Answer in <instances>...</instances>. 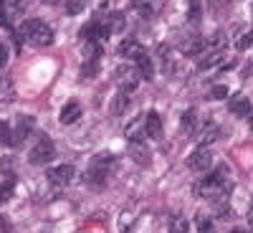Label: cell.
<instances>
[{
  "label": "cell",
  "instance_id": "cell-1",
  "mask_svg": "<svg viewBox=\"0 0 253 233\" xmlns=\"http://www.w3.org/2000/svg\"><path fill=\"white\" fill-rule=\"evenodd\" d=\"M228 187H230V183H228V170H225V167H220L215 175H208L203 183H198L195 193H198L200 198H208V200H220V198L228 193Z\"/></svg>",
  "mask_w": 253,
  "mask_h": 233
},
{
  "label": "cell",
  "instance_id": "cell-2",
  "mask_svg": "<svg viewBox=\"0 0 253 233\" xmlns=\"http://www.w3.org/2000/svg\"><path fill=\"white\" fill-rule=\"evenodd\" d=\"M23 36L28 44L33 46H51L53 44V31L38 18H31V20H23Z\"/></svg>",
  "mask_w": 253,
  "mask_h": 233
},
{
  "label": "cell",
  "instance_id": "cell-3",
  "mask_svg": "<svg viewBox=\"0 0 253 233\" xmlns=\"http://www.w3.org/2000/svg\"><path fill=\"white\" fill-rule=\"evenodd\" d=\"M114 81H117V87L122 92L129 94V92H134L142 84V74H139L137 66H132V63H122V66L114 69Z\"/></svg>",
  "mask_w": 253,
  "mask_h": 233
},
{
  "label": "cell",
  "instance_id": "cell-4",
  "mask_svg": "<svg viewBox=\"0 0 253 233\" xmlns=\"http://www.w3.org/2000/svg\"><path fill=\"white\" fill-rule=\"evenodd\" d=\"M112 162L114 157L112 155H96L89 165V173H86V180L94 183V185H101V183H107V173L112 170Z\"/></svg>",
  "mask_w": 253,
  "mask_h": 233
},
{
  "label": "cell",
  "instance_id": "cell-5",
  "mask_svg": "<svg viewBox=\"0 0 253 233\" xmlns=\"http://www.w3.org/2000/svg\"><path fill=\"white\" fill-rule=\"evenodd\" d=\"M53 155H56L53 142H51L48 137H41V140L33 144V150L28 152V162H31V165H46V162L53 160Z\"/></svg>",
  "mask_w": 253,
  "mask_h": 233
},
{
  "label": "cell",
  "instance_id": "cell-6",
  "mask_svg": "<svg viewBox=\"0 0 253 233\" xmlns=\"http://www.w3.org/2000/svg\"><path fill=\"white\" fill-rule=\"evenodd\" d=\"M187 165H190V170L193 173H203V170H208L210 165H213V155H210V150L208 147H198V150L190 155V160H187Z\"/></svg>",
  "mask_w": 253,
  "mask_h": 233
},
{
  "label": "cell",
  "instance_id": "cell-7",
  "mask_svg": "<svg viewBox=\"0 0 253 233\" xmlns=\"http://www.w3.org/2000/svg\"><path fill=\"white\" fill-rule=\"evenodd\" d=\"M129 157H132L137 165H142V167L152 162L150 147H147V142H142V140H129Z\"/></svg>",
  "mask_w": 253,
  "mask_h": 233
},
{
  "label": "cell",
  "instance_id": "cell-8",
  "mask_svg": "<svg viewBox=\"0 0 253 233\" xmlns=\"http://www.w3.org/2000/svg\"><path fill=\"white\" fill-rule=\"evenodd\" d=\"M33 124H36L33 117H18V122H15V132H13V137H10V144L18 147L20 142H26V137L33 132Z\"/></svg>",
  "mask_w": 253,
  "mask_h": 233
},
{
  "label": "cell",
  "instance_id": "cell-9",
  "mask_svg": "<svg viewBox=\"0 0 253 233\" xmlns=\"http://www.w3.org/2000/svg\"><path fill=\"white\" fill-rule=\"evenodd\" d=\"M46 175H48V180L53 185H69L74 180L76 170H74V165H58V167H51Z\"/></svg>",
  "mask_w": 253,
  "mask_h": 233
},
{
  "label": "cell",
  "instance_id": "cell-10",
  "mask_svg": "<svg viewBox=\"0 0 253 233\" xmlns=\"http://www.w3.org/2000/svg\"><path fill=\"white\" fill-rule=\"evenodd\" d=\"M119 53H122L126 61H137V58H142V56H144V48H142L139 41H134V38H126V41H122Z\"/></svg>",
  "mask_w": 253,
  "mask_h": 233
},
{
  "label": "cell",
  "instance_id": "cell-11",
  "mask_svg": "<svg viewBox=\"0 0 253 233\" xmlns=\"http://www.w3.org/2000/svg\"><path fill=\"white\" fill-rule=\"evenodd\" d=\"M58 119H61V124H76L81 119V104L74 101V99L66 101V107L61 109V117Z\"/></svg>",
  "mask_w": 253,
  "mask_h": 233
},
{
  "label": "cell",
  "instance_id": "cell-12",
  "mask_svg": "<svg viewBox=\"0 0 253 233\" xmlns=\"http://www.w3.org/2000/svg\"><path fill=\"white\" fill-rule=\"evenodd\" d=\"M144 135L147 137H160L162 135V122H160V114L157 112L144 114Z\"/></svg>",
  "mask_w": 253,
  "mask_h": 233
},
{
  "label": "cell",
  "instance_id": "cell-13",
  "mask_svg": "<svg viewBox=\"0 0 253 233\" xmlns=\"http://www.w3.org/2000/svg\"><path fill=\"white\" fill-rule=\"evenodd\" d=\"M129 107H132V99H129V94H126V92H119L112 99V114H117V117L126 114V109H129Z\"/></svg>",
  "mask_w": 253,
  "mask_h": 233
},
{
  "label": "cell",
  "instance_id": "cell-14",
  "mask_svg": "<svg viewBox=\"0 0 253 233\" xmlns=\"http://www.w3.org/2000/svg\"><path fill=\"white\" fill-rule=\"evenodd\" d=\"M124 135H126V140H142V137H147L144 135V117L132 119L129 124L124 127Z\"/></svg>",
  "mask_w": 253,
  "mask_h": 233
},
{
  "label": "cell",
  "instance_id": "cell-15",
  "mask_svg": "<svg viewBox=\"0 0 253 233\" xmlns=\"http://www.w3.org/2000/svg\"><path fill=\"white\" fill-rule=\"evenodd\" d=\"M200 51H205V41H203V38H198V36L185 38V44H182V53L195 56V53H200Z\"/></svg>",
  "mask_w": 253,
  "mask_h": 233
},
{
  "label": "cell",
  "instance_id": "cell-16",
  "mask_svg": "<svg viewBox=\"0 0 253 233\" xmlns=\"http://www.w3.org/2000/svg\"><path fill=\"white\" fill-rule=\"evenodd\" d=\"M134 8H137L142 15H152L155 10L162 8V0H134Z\"/></svg>",
  "mask_w": 253,
  "mask_h": 233
},
{
  "label": "cell",
  "instance_id": "cell-17",
  "mask_svg": "<svg viewBox=\"0 0 253 233\" xmlns=\"http://www.w3.org/2000/svg\"><path fill=\"white\" fill-rule=\"evenodd\" d=\"M225 44H228V41H225V33H220V31H218V33H213V36H210V38L205 41V48H208L210 53H218Z\"/></svg>",
  "mask_w": 253,
  "mask_h": 233
},
{
  "label": "cell",
  "instance_id": "cell-18",
  "mask_svg": "<svg viewBox=\"0 0 253 233\" xmlns=\"http://www.w3.org/2000/svg\"><path fill=\"white\" fill-rule=\"evenodd\" d=\"M180 122H182V130H185L187 135H193V132L198 130V112H195V109H187Z\"/></svg>",
  "mask_w": 253,
  "mask_h": 233
},
{
  "label": "cell",
  "instance_id": "cell-19",
  "mask_svg": "<svg viewBox=\"0 0 253 233\" xmlns=\"http://www.w3.org/2000/svg\"><path fill=\"white\" fill-rule=\"evenodd\" d=\"M15 99V87H13V81L5 79V76H0V101H13Z\"/></svg>",
  "mask_w": 253,
  "mask_h": 233
},
{
  "label": "cell",
  "instance_id": "cell-20",
  "mask_svg": "<svg viewBox=\"0 0 253 233\" xmlns=\"http://www.w3.org/2000/svg\"><path fill=\"white\" fill-rule=\"evenodd\" d=\"M248 109H251V101H248L246 96H238V99L230 101V112H233L236 117H243V119H246Z\"/></svg>",
  "mask_w": 253,
  "mask_h": 233
},
{
  "label": "cell",
  "instance_id": "cell-21",
  "mask_svg": "<svg viewBox=\"0 0 253 233\" xmlns=\"http://www.w3.org/2000/svg\"><path fill=\"white\" fill-rule=\"evenodd\" d=\"M225 58H223V53L218 51V53H210V56H205L203 61H200V69L203 71H210V69H220V63H223Z\"/></svg>",
  "mask_w": 253,
  "mask_h": 233
},
{
  "label": "cell",
  "instance_id": "cell-22",
  "mask_svg": "<svg viewBox=\"0 0 253 233\" xmlns=\"http://www.w3.org/2000/svg\"><path fill=\"white\" fill-rule=\"evenodd\" d=\"M195 226H198V233H215V226L205 213H198L195 216Z\"/></svg>",
  "mask_w": 253,
  "mask_h": 233
},
{
  "label": "cell",
  "instance_id": "cell-23",
  "mask_svg": "<svg viewBox=\"0 0 253 233\" xmlns=\"http://www.w3.org/2000/svg\"><path fill=\"white\" fill-rule=\"evenodd\" d=\"M187 20L190 23H198L200 15H203V8H200V0H187Z\"/></svg>",
  "mask_w": 253,
  "mask_h": 233
},
{
  "label": "cell",
  "instance_id": "cell-24",
  "mask_svg": "<svg viewBox=\"0 0 253 233\" xmlns=\"http://www.w3.org/2000/svg\"><path fill=\"white\" fill-rule=\"evenodd\" d=\"M253 46V31H243V33H238V38H236V48L238 51H248Z\"/></svg>",
  "mask_w": 253,
  "mask_h": 233
},
{
  "label": "cell",
  "instance_id": "cell-25",
  "mask_svg": "<svg viewBox=\"0 0 253 233\" xmlns=\"http://www.w3.org/2000/svg\"><path fill=\"white\" fill-rule=\"evenodd\" d=\"M218 135H220L218 127H208V130L200 135V144H203V147H210V144H213V142L218 140Z\"/></svg>",
  "mask_w": 253,
  "mask_h": 233
},
{
  "label": "cell",
  "instance_id": "cell-26",
  "mask_svg": "<svg viewBox=\"0 0 253 233\" xmlns=\"http://www.w3.org/2000/svg\"><path fill=\"white\" fill-rule=\"evenodd\" d=\"M137 69H139V74H142V76H147V79H152V74H155L152 61L147 58V53H144L142 58H137Z\"/></svg>",
  "mask_w": 253,
  "mask_h": 233
},
{
  "label": "cell",
  "instance_id": "cell-27",
  "mask_svg": "<svg viewBox=\"0 0 253 233\" xmlns=\"http://www.w3.org/2000/svg\"><path fill=\"white\" fill-rule=\"evenodd\" d=\"M63 5H66L69 15H79L84 8H86V0H63Z\"/></svg>",
  "mask_w": 253,
  "mask_h": 233
},
{
  "label": "cell",
  "instance_id": "cell-28",
  "mask_svg": "<svg viewBox=\"0 0 253 233\" xmlns=\"http://www.w3.org/2000/svg\"><path fill=\"white\" fill-rule=\"evenodd\" d=\"M13 190H15V185H13V180H10V178H8L5 183H0V203L10 200V198H13Z\"/></svg>",
  "mask_w": 253,
  "mask_h": 233
},
{
  "label": "cell",
  "instance_id": "cell-29",
  "mask_svg": "<svg viewBox=\"0 0 253 233\" xmlns=\"http://www.w3.org/2000/svg\"><path fill=\"white\" fill-rule=\"evenodd\" d=\"M104 26L109 28V33H114V31H122V28H124V15H122V13H114V15L107 20V23H104Z\"/></svg>",
  "mask_w": 253,
  "mask_h": 233
},
{
  "label": "cell",
  "instance_id": "cell-30",
  "mask_svg": "<svg viewBox=\"0 0 253 233\" xmlns=\"http://www.w3.org/2000/svg\"><path fill=\"white\" fill-rule=\"evenodd\" d=\"M13 162H15L13 157H3V160H0V173L8 175V178H13V175H15V165H13Z\"/></svg>",
  "mask_w": 253,
  "mask_h": 233
},
{
  "label": "cell",
  "instance_id": "cell-31",
  "mask_svg": "<svg viewBox=\"0 0 253 233\" xmlns=\"http://www.w3.org/2000/svg\"><path fill=\"white\" fill-rule=\"evenodd\" d=\"M187 218H182V216H177L172 223H170V233H187Z\"/></svg>",
  "mask_w": 253,
  "mask_h": 233
},
{
  "label": "cell",
  "instance_id": "cell-32",
  "mask_svg": "<svg viewBox=\"0 0 253 233\" xmlns=\"http://www.w3.org/2000/svg\"><path fill=\"white\" fill-rule=\"evenodd\" d=\"M10 137H13L10 127L5 122H0V144H10Z\"/></svg>",
  "mask_w": 253,
  "mask_h": 233
},
{
  "label": "cell",
  "instance_id": "cell-33",
  "mask_svg": "<svg viewBox=\"0 0 253 233\" xmlns=\"http://www.w3.org/2000/svg\"><path fill=\"white\" fill-rule=\"evenodd\" d=\"M81 74H84V76H94V74H96V61H89V63H84Z\"/></svg>",
  "mask_w": 253,
  "mask_h": 233
},
{
  "label": "cell",
  "instance_id": "cell-34",
  "mask_svg": "<svg viewBox=\"0 0 253 233\" xmlns=\"http://www.w3.org/2000/svg\"><path fill=\"white\" fill-rule=\"evenodd\" d=\"M210 94H213V99H228V89L225 87H213Z\"/></svg>",
  "mask_w": 253,
  "mask_h": 233
},
{
  "label": "cell",
  "instance_id": "cell-35",
  "mask_svg": "<svg viewBox=\"0 0 253 233\" xmlns=\"http://www.w3.org/2000/svg\"><path fill=\"white\" fill-rule=\"evenodd\" d=\"M5 61H8V46L0 41V66H5Z\"/></svg>",
  "mask_w": 253,
  "mask_h": 233
},
{
  "label": "cell",
  "instance_id": "cell-36",
  "mask_svg": "<svg viewBox=\"0 0 253 233\" xmlns=\"http://www.w3.org/2000/svg\"><path fill=\"white\" fill-rule=\"evenodd\" d=\"M5 23H8V13H5L3 3H0V26H5Z\"/></svg>",
  "mask_w": 253,
  "mask_h": 233
},
{
  "label": "cell",
  "instance_id": "cell-37",
  "mask_svg": "<svg viewBox=\"0 0 253 233\" xmlns=\"http://www.w3.org/2000/svg\"><path fill=\"white\" fill-rule=\"evenodd\" d=\"M246 122L253 127V104H251V109H248V114H246Z\"/></svg>",
  "mask_w": 253,
  "mask_h": 233
},
{
  "label": "cell",
  "instance_id": "cell-38",
  "mask_svg": "<svg viewBox=\"0 0 253 233\" xmlns=\"http://www.w3.org/2000/svg\"><path fill=\"white\" fill-rule=\"evenodd\" d=\"M248 226H253V203H251V208H248Z\"/></svg>",
  "mask_w": 253,
  "mask_h": 233
},
{
  "label": "cell",
  "instance_id": "cell-39",
  "mask_svg": "<svg viewBox=\"0 0 253 233\" xmlns=\"http://www.w3.org/2000/svg\"><path fill=\"white\" fill-rule=\"evenodd\" d=\"M243 74H246V76H251V74H253V63H251V66H246V69H243Z\"/></svg>",
  "mask_w": 253,
  "mask_h": 233
},
{
  "label": "cell",
  "instance_id": "cell-40",
  "mask_svg": "<svg viewBox=\"0 0 253 233\" xmlns=\"http://www.w3.org/2000/svg\"><path fill=\"white\" fill-rule=\"evenodd\" d=\"M43 3H48V5H53V3H58V0H43Z\"/></svg>",
  "mask_w": 253,
  "mask_h": 233
},
{
  "label": "cell",
  "instance_id": "cell-41",
  "mask_svg": "<svg viewBox=\"0 0 253 233\" xmlns=\"http://www.w3.org/2000/svg\"><path fill=\"white\" fill-rule=\"evenodd\" d=\"M233 233H246V231L243 228H233Z\"/></svg>",
  "mask_w": 253,
  "mask_h": 233
},
{
  "label": "cell",
  "instance_id": "cell-42",
  "mask_svg": "<svg viewBox=\"0 0 253 233\" xmlns=\"http://www.w3.org/2000/svg\"><path fill=\"white\" fill-rule=\"evenodd\" d=\"M5 233H15V231H13V228H10V231H5Z\"/></svg>",
  "mask_w": 253,
  "mask_h": 233
}]
</instances>
